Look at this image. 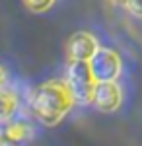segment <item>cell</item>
<instances>
[{
	"instance_id": "8",
	"label": "cell",
	"mask_w": 142,
	"mask_h": 146,
	"mask_svg": "<svg viewBox=\"0 0 142 146\" xmlns=\"http://www.w3.org/2000/svg\"><path fill=\"white\" fill-rule=\"evenodd\" d=\"M55 0H23V4L29 8L31 12H45L53 6Z\"/></svg>"
},
{
	"instance_id": "11",
	"label": "cell",
	"mask_w": 142,
	"mask_h": 146,
	"mask_svg": "<svg viewBox=\"0 0 142 146\" xmlns=\"http://www.w3.org/2000/svg\"><path fill=\"white\" fill-rule=\"evenodd\" d=\"M2 84H4V70L0 68V86H2Z\"/></svg>"
},
{
	"instance_id": "3",
	"label": "cell",
	"mask_w": 142,
	"mask_h": 146,
	"mask_svg": "<svg viewBox=\"0 0 142 146\" xmlns=\"http://www.w3.org/2000/svg\"><path fill=\"white\" fill-rule=\"evenodd\" d=\"M88 64L96 82H115L121 74V58L111 49H98Z\"/></svg>"
},
{
	"instance_id": "6",
	"label": "cell",
	"mask_w": 142,
	"mask_h": 146,
	"mask_svg": "<svg viewBox=\"0 0 142 146\" xmlns=\"http://www.w3.org/2000/svg\"><path fill=\"white\" fill-rule=\"evenodd\" d=\"M31 136L29 125L23 121H14L0 129V144L2 146H20Z\"/></svg>"
},
{
	"instance_id": "10",
	"label": "cell",
	"mask_w": 142,
	"mask_h": 146,
	"mask_svg": "<svg viewBox=\"0 0 142 146\" xmlns=\"http://www.w3.org/2000/svg\"><path fill=\"white\" fill-rule=\"evenodd\" d=\"M111 2H115V4H121V6H127L131 0H111Z\"/></svg>"
},
{
	"instance_id": "1",
	"label": "cell",
	"mask_w": 142,
	"mask_h": 146,
	"mask_svg": "<svg viewBox=\"0 0 142 146\" xmlns=\"http://www.w3.org/2000/svg\"><path fill=\"white\" fill-rule=\"evenodd\" d=\"M72 96L62 82H47L33 92L31 107L33 113L45 125H56L72 107Z\"/></svg>"
},
{
	"instance_id": "5",
	"label": "cell",
	"mask_w": 142,
	"mask_h": 146,
	"mask_svg": "<svg viewBox=\"0 0 142 146\" xmlns=\"http://www.w3.org/2000/svg\"><path fill=\"white\" fill-rule=\"evenodd\" d=\"M99 47L96 43V39L90 33H76L72 35V39L68 41V56L70 60H84V62H90V58L96 55Z\"/></svg>"
},
{
	"instance_id": "4",
	"label": "cell",
	"mask_w": 142,
	"mask_h": 146,
	"mask_svg": "<svg viewBox=\"0 0 142 146\" xmlns=\"http://www.w3.org/2000/svg\"><path fill=\"white\" fill-rule=\"evenodd\" d=\"M121 100H123V94H121V88L115 82H98L96 84L94 96H92V103L98 109L111 113L121 105Z\"/></svg>"
},
{
	"instance_id": "7",
	"label": "cell",
	"mask_w": 142,
	"mask_h": 146,
	"mask_svg": "<svg viewBox=\"0 0 142 146\" xmlns=\"http://www.w3.org/2000/svg\"><path fill=\"white\" fill-rule=\"evenodd\" d=\"M16 109V98L10 92H2L0 90V123L10 119V115Z\"/></svg>"
},
{
	"instance_id": "2",
	"label": "cell",
	"mask_w": 142,
	"mask_h": 146,
	"mask_svg": "<svg viewBox=\"0 0 142 146\" xmlns=\"http://www.w3.org/2000/svg\"><path fill=\"white\" fill-rule=\"evenodd\" d=\"M64 84L76 103H88V101H92L94 88H96L98 82L92 76V70H90L88 62H84V60H70V64L66 68Z\"/></svg>"
},
{
	"instance_id": "12",
	"label": "cell",
	"mask_w": 142,
	"mask_h": 146,
	"mask_svg": "<svg viewBox=\"0 0 142 146\" xmlns=\"http://www.w3.org/2000/svg\"><path fill=\"white\" fill-rule=\"evenodd\" d=\"M0 146H2V144H0Z\"/></svg>"
},
{
	"instance_id": "9",
	"label": "cell",
	"mask_w": 142,
	"mask_h": 146,
	"mask_svg": "<svg viewBox=\"0 0 142 146\" xmlns=\"http://www.w3.org/2000/svg\"><path fill=\"white\" fill-rule=\"evenodd\" d=\"M127 8H129V12H131L132 16L142 18V0H131V2L127 4Z\"/></svg>"
}]
</instances>
